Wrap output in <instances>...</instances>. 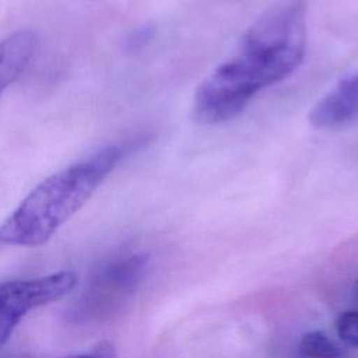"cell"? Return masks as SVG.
<instances>
[{
  "mask_svg": "<svg viewBox=\"0 0 358 358\" xmlns=\"http://www.w3.org/2000/svg\"><path fill=\"white\" fill-rule=\"evenodd\" d=\"M306 0H278L243 34L234 53L194 92L192 113L200 124L238 116L263 90L291 76L306 53Z\"/></svg>",
  "mask_w": 358,
  "mask_h": 358,
  "instance_id": "obj_1",
  "label": "cell"
},
{
  "mask_svg": "<svg viewBox=\"0 0 358 358\" xmlns=\"http://www.w3.org/2000/svg\"><path fill=\"white\" fill-rule=\"evenodd\" d=\"M138 134L102 147L90 157L39 182L0 224V250L46 243L92 197L102 182L130 154L144 147Z\"/></svg>",
  "mask_w": 358,
  "mask_h": 358,
  "instance_id": "obj_2",
  "label": "cell"
},
{
  "mask_svg": "<svg viewBox=\"0 0 358 358\" xmlns=\"http://www.w3.org/2000/svg\"><path fill=\"white\" fill-rule=\"evenodd\" d=\"M148 260V255L136 253L102 266L87 281L70 308V320L88 324L116 313L143 281Z\"/></svg>",
  "mask_w": 358,
  "mask_h": 358,
  "instance_id": "obj_3",
  "label": "cell"
},
{
  "mask_svg": "<svg viewBox=\"0 0 358 358\" xmlns=\"http://www.w3.org/2000/svg\"><path fill=\"white\" fill-rule=\"evenodd\" d=\"M77 282L71 271L0 282V348L31 312L66 296Z\"/></svg>",
  "mask_w": 358,
  "mask_h": 358,
  "instance_id": "obj_4",
  "label": "cell"
},
{
  "mask_svg": "<svg viewBox=\"0 0 358 358\" xmlns=\"http://www.w3.org/2000/svg\"><path fill=\"white\" fill-rule=\"evenodd\" d=\"M358 117V71L341 80L309 113V122L317 129H334Z\"/></svg>",
  "mask_w": 358,
  "mask_h": 358,
  "instance_id": "obj_5",
  "label": "cell"
},
{
  "mask_svg": "<svg viewBox=\"0 0 358 358\" xmlns=\"http://www.w3.org/2000/svg\"><path fill=\"white\" fill-rule=\"evenodd\" d=\"M38 48L32 29H18L0 41V96L28 69Z\"/></svg>",
  "mask_w": 358,
  "mask_h": 358,
  "instance_id": "obj_6",
  "label": "cell"
},
{
  "mask_svg": "<svg viewBox=\"0 0 358 358\" xmlns=\"http://www.w3.org/2000/svg\"><path fill=\"white\" fill-rule=\"evenodd\" d=\"M299 350L308 358H343L345 354L343 347L320 330L305 333L301 338Z\"/></svg>",
  "mask_w": 358,
  "mask_h": 358,
  "instance_id": "obj_7",
  "label": "cell"
},
{
  "mask_svg": "<svg viewBox=\"0 0 358 358\" xmlns=\"http://www.w3.org/2000/svg\"><path fill=\"white\" fill-rule=\"evenodd\" d=\"M338 337L350 347H358V310L343 312L336 322Z\"/></svg>",
  "mask_w": 358,
  "mask_h": 358,
  "instance_id": "obj_8",
  "label": "cell"
},
{
  "mask_svg": "<svg viewBox=\"0 0 358 358\" xmlns=\"http://www.w3.org/2000/svg\"><path fill=\"white\" fill-rule=\"evenodd\" d=\"M69 358H115V351H113V347L110 344L101 343L92 351L76 354V355H71Z\"/></svg>",
  "mask_w": 358,
  "mask_h": 358,
  "instance_id": "obj_9",
  "label": "cell"
},
{
  "mask_svg": "<svg viewBox=\"0 0 358 358\" xmlns=\"http://www.w3.org/2000/svg\"><path fill=\"white\" fill-rule=\"evenodd\" d=\"M357 289H358V280H357Z\"/></svg>",
  "mask_w": 358,
  "mask_h": 358,
  "instance_id": "obj_10",
  "label": "cell"
}]
</instances>
